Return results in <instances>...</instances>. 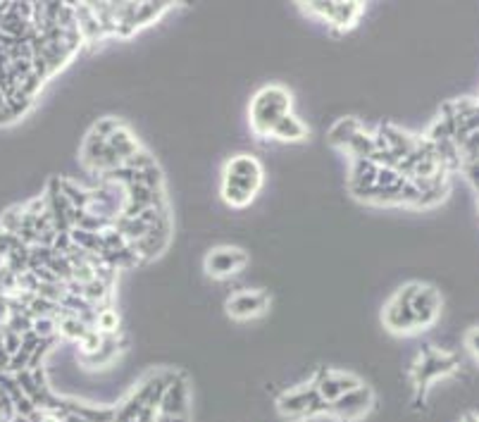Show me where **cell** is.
Listing matches in <instances>:
<instances>
[{
  "label": "cell",
  "mask_w": 479,
  "mask_h": 422,
  "mask_svg": "<svg viewBox=\"0 0 479 422\" xmlns=\"http://www.w3.org/2000/svg\"><path fill=\"white\" fill-rule=\"evenodd\" d=\"M262 181H265V170L260 160L251 153H236L225 162V170H222V200L232 207H246L258 196Z\"/></svg>",
  "instance_id": "1"
},
{
  "label": "cell",
  "mask_w": 479,
  "mask_h": 422,
  "mask_svg": "<svg viewBox=\"0 0 479 422\" xmlns=\"http://www.w3.org/2000/svg\"><path fill=\"white\" fill-rule=\"evenodd\" d=\"M291 106H293V98L284 86H277V84L262 86L251 98V106H248L251 132L258 136V139H270L272 129L277 127L286 115H291Z\"/></svg>",
  "instance_id": "2"
},
{
  "label": "cell",
  "mask_w": 479,
  "mask_h": 422,
  "mask_svg": "<svg viewBox=\"0 0 479 422\" xmlns=\"http://www.w3.org/2000/svg\"><path fill=\"white\" fill-rule=\"evenodd\" d=\"M277 408L284 418L291 420H305V418H315L320 413H329V404H325L320 399L317 389L312 384H303L296 389H288L279 396Z\"/></svg>",
  "instance_id": "3"
},
{
  "label": "cell",
  "mask_w": 479,
  "mask_h": 422,
  "mask_svg": "<svg viewBox=\"0 0 479 422\" xmlns=\"http://www.w3.org/2000/svg\"><path fill=\"white\" fill-rule=\"evenodd\" d=\"M308 15L320 17L337 31H349L358 24L360 15L365 12L363 3H300Z\"/></svg>",
  "instance_id": "4"
},
{
  "label": "cell",
  "mask_w": 479,
  "mask_h": 422,
  "mask_svg": "<svg viewBox=\"0 0 479 422\" xmlns=\"http://www.w3.org/2000/svg\"><path fill=\"white\" fill-rule=\"evenodd\" d=\"M246 251L236 249V246H218L205 256V272L215 279H227L239 275L246 268Z\"/></svg>",
  "instance_id": "5"
},
{
  "label": "cell",
  "mask_w": 479,
  "mask_h": 422,
  "mask_svg": "<svg viewBox=\"0 0 479 422\" xmlns=\"http://www.w3.org/2000/svg\"><path fill=\"white\" fill-rule=\"evenodd\" d=\"M312 387L317 389L320 399L325 404H334L337 399H341L344 394L353 392V389L363 387V382L358 377H353L349 372H339V370H329V367H320L317 377L312 380Z\"/></svg>",
  "instance_id": "6"
},
{
  "label": "cell",
  "mask_w": 479,
  "mask_h": 422,
  "mask_svg": "<svg viewBox=\"0 0 479 422\" xmlns=\"http://www.w3.org/2000/svg\"><path fill=\"white\" fill-rule=\"evenodd\" d=\"M410 310L415 315L417 329H427L436 322L439 313H441V294L429 287V284H417L410 298Z\"/></svg>",
  "instance_id": "7"
},
{
  "label": "cell",
  "mask_w": 479,
  "mask_h": 422,
  "mask_svg": "<svg viewBox=\"0 0 479 422\" xmlns=\"http://www.w3.org/2000/svg\"><path fill=\"white\" fill-rule=\"evenodd\" d=\"M372 401H375L372 389L363 384L329 404V415L339 418L341 422H358L372 408Z\"/></svg>",
  "instance_id": "8"
},
{
  "label": "cell",
  "mask_w": 479,
  "mask_h": 422,
  "mask_svg": "<svg viewBox=\"0 0 479 422\" xmlns=\"http://www.w3.org/2000/svg\"><path fill=\"white\" fill-rule=\"evenodd\" d=\"M225 308L234 320H253V317L262 315L267 308H270V298H267L265 291L244 289V291H236V294L229 296Z\"/></svg>",
  "instance_id": "9"
},
{
  "label": "cell",
  "mask_w": 479,
  "mask_h": 422,
  "mask_svg": "<svg viewBox=\"0 0 479 422\" xmlns=\"http://www.w3.org/2000/svg\"><path fill=\"white\" fill-rule=\"evenodd\" d=\"M270 139L274 141H281V144H298V141H305L308 139V127L305 122L300 120L296 115H286L284 120L279 122L277 127L272 129V136Z\"/></svg>",
  "instance_id": "10"
},
{
  "label": "cell",
  "mask_w": 479,
  "mask_h": 422,
  "mask_svg": "<svg viewBox=\"0 0 479 422\" xmlns=\"http://www.w3.org/2000/svg\"><path fill=\"white\" fill-rule=\"evenodd\" d=\"M365 125L363 122H358L356 117H344V120H339L337 125L332 127V132H329V141L337 148H341L344 151L346 146H349V141L356 136L360 129H363Z\"/></svg>",
  "instance_id": "11"
},
{
  "label": "cell",
  "mask_w": 479,
  "mask_h": 422,
  "mask_svg": "<svg viewBox=\"0 0 479 422\" xmlns=\"http://www.w3.org/2000/svg\"><path fill=\"white\" fill-rule=\"evenodd\" d=\"M94 327L105 336H117V332H120V315H117V310L110 306L98 308Z\"/></svg>",
  "instance_id": "12"
},
{
  "label": "cell",
  "mask_w": 479,
  "mask_h": 422,
  "mask_svg": "<svg viewBox=\"0 0 479 422\" xmlns=\"http://www.w3.org/2000/svg\"><path fill=\"white\" fill-rule=\"evenodd\" d=\"M468 346H470L472 353H475V358L479 360V329H472V332L468 334Z\"/></svg>",
  "instance_id": "13"
}]
</instances>
